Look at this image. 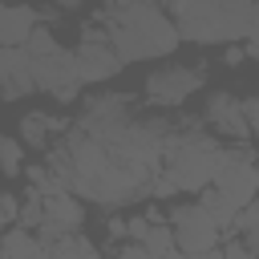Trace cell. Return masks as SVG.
<instances>
[{"label":"cell","instance_id":"cell-1","mask_svg":"<svg viewBox=\"0 0 259 259\" xmlns=\"http://www.w3.org/2000/svg\"><path fill=\"white\" fill-rule=\"evenodd\" d=\"M166 138V121L134 113L125 93H109L89 101L65 142L49 150V170L73 194H85L97 206H121L154 194Z\"/></svg>","mask_w":259,"mask_h":259},{"label":"cell","instance_id":"cell-2","mask_svg":"<svg viewBox=\"0 0 259 259\" xmlns=\"http://www.w3.org/2000/svg\"><path fill=\"white\" fill-rule=\"evenodd\" d=\"M93 24L105 32V40L121 57V65L170 57L182 45L166 8H154V4H105V8L93 12Z\"/></svg>","mask_w":259,"mask_h":259},{"label":"cell","instance_id":"cell-3","mask_svg":"<svg viewBox=\"0 0 259 259\" xmlns=\"http://www.w3.org/2000/svg\"><path fill=\"white\" fill-rule=\"evenodd\" d=\"M219 162H223V146L206 130H198L194 121L170 125V138L162 150V174L154 182V198H166L178 190H206L219 174Z\"/></svg>","mask_w":259,"mask_h":259},{"label":"cell","instance_id":"cell-4","mask_svg":"<svg viewBox=\"0 0 259 259\" xmlns=\"http://www.w3.org/2000/svg\"><path fill=\"white\" fill-rule=\"evenodd\" d=\"M259 4H239V0H194V4H170L166 16L174 20L182 40L194 45H227V40H247L255 24Z\"/></svg>","mask_w":259,"mask_h":259},{"label":"cell","instance_id":"cell-5","mask_svg":"<svg viewBox=\"0 0 259 259\" xmlns=\"http://www.w3.org/2000/svg\"><path fill=\"white\" fill-rule=\"evenodd\" d=\"M28 61H32V77H36V89L53 93L61 105L77 101L81 97V77H77V61H73V49H61L57 36L49 28H36L24 45Z\"/></svg>","mask_w":259,"mask_h":259},{"label":"cell","instance_id":"cell-6","mask_svg":"<svg viewBox=\"0 0 259 259\" xmlns=\"http://www.w3.org/2000/svg\"><path fill=\"white\" fill-rule=\"evenodd\" d=\"M219 194H227L239 210H247L255 198H259V162H255V154H251V146L243 142H231V146H223V162H219V174H214V182H210Z\"/></svg>","mask_w":259,"mask_h":259},{"label":"cell","instance_id":"cell-7","mask_svg":"<svg viewBox=\"0 0 259 259\" xmlns=\"http://www.w3.org/2000/svg\"><path fill=\"white\" fill-rule=\"evenodd\" d=\"M170 231H174V243H178L182 255H210V251H219V239H223L219 223L198 202L174 206L170 210Z\"/></svg>","mask_w":259,"mask_h":259},{"label":"cell","instance_id":"cell-8","mask_svg":"<svg viewBox=\"0 0 259 259\" xmlns=\"http://www.w3.org/2000/svg\"><path fill=\"white\" fill-rule=\"evenodd\" d=\"M73 61H77V77L81 85H101V81H113L121 73V57L109 49L105 32L89 20L81 24V45L73 49Z\"/></svg>","mask_w":259,"mask_h":259},{"label":"cell","instance_id":"cell-9","mask_svg":"<svg viewBox=\"0 0 259 259\" xmlns=\"http://www.w3.org/2000/svg\"><path fill=\"white\" fill-rule=\"evenodd\" d=\"M206 85V69H190V65H166V69H154L146 77V101L158 105V109H174L182 105L190 93H198Z\"/></svg>","mask_w":259,"mask_h":259},{"label":"cell","instance_id":"cell-10","mask_svg":"<svg viewBox=\"0 0 259 259\" xmlns=\"http://www.w3.org/2000/svg\"><path fill=\"white\" fill-rule=\"evenodd\" d=\"M202 117H206V125H210L214 134H223V138H231V142H239V146L251 138L247 117H243V97H235V93H227V89H219V93L206 97Z\"/></svg>","mask_w":259,"mask_h":259},{"label":"cell","instance_id":"cell-11","mask_svg":"<svg viewBox=\"0 0 259 259\" xmlns=\"http://www.w3.org/2000/svg\"><path fill=\"white\" fill-rule=\"evenodd\" d=\"M36 89L32 77V61L24 49H0V101H16L28 97Z\"/></svg>","mask_w":259,"mask_h":259},{"label":"cell","instance_id":"cell-12","mask_svg":"<svg viewBox=\"0 0 259 259\" xmlns=\"http://www.w3.org/2000/svg\"><path fill=\"white\" fill-rule=\"evenodd\" d=\"M36 20H40V8L0 4V49H24L28 36L36 32Z\"/></svg>","mask_w":259,"mask_h":259},{"label":"cell","instance_id":"cell-13","mask_svg":"<svg viewBox=\"0 0 259 259\" xmlns=\"http://www.w3.org/2000/svg\"><path fill=\"white\" fill-rule=\"evenodd\" d=\"M45 198V223H53V227H61V231H77L81 223H85V206L77 202V194L73 190H57V194H40ZM40 223V227H45Z\"/></svg>","mask_w":259,"mask_h":259},{"label":"cell","instance_id":"cell-14","mask_svg":"<svg viewBox=\"0 0 259 259\" xmlns=\"http://www.w3.org/2000/svg\"><path fill=\"white\" fill-rule=\"evenodd\" d=\"M73 125L65 117H49V113H24L20 117V146H32V150H45L53 134H69Z\"/></svg>","mask_w":259,"mask_h":259},{"label":"cell","instance_id":"cell-15","mask_svg":"<svg viewBox=\"0 0 259 259\" xmlns=\"http://www.w3.org/2000/svg\"><path fill=\"white\" fill-rule=\"evenodd\" d=\"M40 259H97V247L81 231H73V235H61V239L40 243Z\"/></svg>","mask_w":259,"mask_h":259},{"label":"cell","instance_id":"cell-16","mask_svg":"<svg viewBox=\"0 0 259 259\" xmlns=\"http://www.w3.org/2000/svg\"><path fill=\"white\" fill-rule=\"evenodd\" d=\"M198 206H202V210H206V214L219 223V231H235V223H239V214H243V210H239V206H235L227 194H219L214 186H206V190H202Z\"/></svg>","mask_w":259,"mask_h":259},{"label":"cell","instance_id":"cell-17","mask_svg":"<svg viewBox=\"0 0 259 259\" xmlns=\"http://www.w3.org/2000/svg\"><path fill=\"white\" fill-rule=\"evenodd\" d=\"M0 259H40V239L20 227H8L0 235Z\"/></svg>","mask_w":259,"mask_h":259},{"label":"cell","instance_id":"cell-18","mask_svg":"<svg viewBox=\"0 0 259 259\" xmlns=\"http://www.w3.org/2000/svg\"><path fill=\"white\" fill-rule=\"evenodd\" d=\"M142 247H146V255H150V259H166V255H174V251H178V243H174L170 223H150V231H146Z\"/></svg>","mask_w":259,"mask_h":259},{"label":"cell","instance_id":"cell-19","mask_svg":"<svg viewBox=\"0 0 259 259\" xmlns=\"http://www.w3.org/2000/svg\"><path fill=\"white\" fill-rule=\"evenodd\" d=\"M0 174L4 178L24 174V146L16 138H0Z\"/></svg>","mask_w":259,"mask_h":259},{"label":"cell","instance_id":"cell-20","mask_svg":"<svg viewBox=\"0 0 259 259\" xmlns=\"http://www.w3.org/2000/svg\"><path fill=\"white\" fill-rule=\"evenodd\" d=\"M235 231H239V239H251V235H259V198L239 214V223H235Z\"/></svg>","mask_w":259,"mask_h":259},{"label":"cell","instance_id":"cell-21","mask_svg":"<svg viewBox=\"0 0 259 259\" xmlns=\"http://www.w3.org/2000/svg\"><path fill=\"white\" fill-rule=\"evenodd\" d=\"M243 117H247V130H251V138H259V93L243 97Z\"/></svg>","mask_w":259,"mask_h":259},{"label":"cell","instance_id":"cell-22","mask_svg":"<svg viewBox=\"0 0 259 259\" xmlns=\"http://www.w3.org/2000/svg\"><path fill=\"white\" fill-rule=\"evenodd\" d=\"M113 259H150V255H146V247H142V243H121Z\"/></svg>","mask_w":259,"mask_h":259},{"label":"cell","instance_id":"cell-23","mask_svg":"<svg viewBox=\"0 0 259 259\" xmlns=\"http://www.w3.org/2000/svg\"><path fill=\"white\" fill-rule=\"evenodd\" d=\"M247 53L259 57V8H255V24H251V36H247Z\"/></svg>","mask_w":259,"mask_h":259},{"label":"cell","instance_id":"cell-24","mask_svg":"<svg viewBox=\"0 0 259 259\" xmlns=\"http://www.w3.org/2000/svg\"><path fill=\"white\" fill-rule=\"evenodd\" d=\"M243 57H247V49H227L223 53V65H243Z\"/></svg>","mask_w":259,"mask_h":259}]
</instances>
